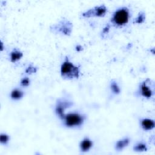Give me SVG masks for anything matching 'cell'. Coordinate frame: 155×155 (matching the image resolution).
<instances>
[{
  "mask_svg": "<svg viewBox=\"0 0 155 155\" xmlns=\"http://www.w3.org/2000/svg\"><path fill=\"white\" fill-rule=\"evenodd\" d=\"M129 17V9L126 7H122L114 12L111 18V22L116 27H122L128 23Z\"/></svg>",
  "mask_w": 155,
  "mask_h": 155,
  "instance_id": "1",
  "label": "cell"
},
{
  "mask_svg": "<svg viewBox=\"0 0 155 155\" xmlns=\"http://www.w3.org/2000/svg\"><path fill=\"white\" fill-rule=\"evenodd\" d=\"M79 68L73 64L66 58L61 67V74L62 78L67 79L78 78L79 76Z\"/></svg>",
  "mask_w": 155,
  "mask_h": 155,
  "instance_id": "2",
  "label": "cell"
},
{
  "mask_svg": "<svg viewBox=\"0 0 155 155\" xmlns=\"http://www.w3.org/2000/svg\"><path fill=\"white\" fill-rule=\"evenodd\" d=\"M86 118L84 114L78 113H71L65 114L62 119L64 125L67 127H77L82 125Z\"/></svg>",
  "mask_w": 155,
  "mask_h": 155,
  "instance_id": "3",
  "label": "cell"
},
{
  "mask_svg": "<svg viewBox=\"0 0 155 155\" xmlns=\"http://www.w3.org/2000/svg\"><path fill=\"white\" fill-rule=\"evenodd\" d=\"M72 27L73 25L69 21L63 19L57 24L51 26L50 29L54 32L61 33L65 35H70L72 30Z\"/></svg>",
  "mask_w": 155,
  "mask_h": 155,
  "instance_id": "4",
  "label": "cell"
},
{
  "mask_svg": "<svg viewBox=\"0 0 155 155\" xmlns=\"http://www.w3.org/2000/svg\"><path fill=\"white\" fill-rule=\"evenodd\" d=\"M73 105V102L64 99H58L56 102L55 107V112L58 116L59 118L63 119L65 116L64 111L65 110L69 107H71Z\"/></svg>",
  "mask_w": 155,
  "mask_h": 155,
  "instance_id": "5",
  "label": "cell"
},
{
  "mask_svg": "<svg viewBox=\"0 0 155 155\" xmlns=\"http://www.w3.org/2000/svg\"><path fill=\"white\" fill-rule=\"evenodd\" d=\"M107 12V8L104 5L100 6L94 7L93 8H91L85 12H84L82 15L85 18H89L92 16H97V17H103L105 15Z\"/></svg>",
  "mask_w": 155,
  "mask_h": 155,
  "instance_id": "6",
  "label": "cell"
},
{
  "mask_svg": "<svg viewBox=\"0 0 155 155\" xmlns=\"http://www.w3.org/2000/svg\"><path fill=\"white\" fill-rule=\"evenodd\" d=\"M140 91L142 96L147 99L151 98L154 93V91L148 85L147 80L141 84L140 87Z\"/></svg>",
  "mask_w": 155,
  "mask_h": 155,
  "instance_id": "7",
  "label": "cell"
},
{
  "mask_svg": "<svg viewBox=\"0 0 155 155\" xmlns=\"http://www.w3.org/2000/svg\"><path fill=\"white\" fill-rule=\"evenodd\" d=\"M154 121L150 119H143L140 120V126L145 131L151 130L154 127Z\"/></svg>",
  "mask_w": 155,
  "mask_h": 155,
  "instance_id": "8",
  "label": "cell"
},
{
  "mask_svg": "<svg viewBox=\"0 0 155 155\" xmlns=\"http://www.w3.org/2000/svg\"><path fill=\"white\" fill-rule=\"evenodd\" d=\"M80 148L81 151L87 152L93 146V142L88 137L84 138L80 143Z\"/></svg>",
  "mask_w": 155,
  "mask_h": 155,
  "instance_id": "9",
  "label": "cell"
},
{
  "mask_svg": "<svg viewBox=\"0 0 155 155\" xmlns=\"http://www.w3.org/2000/svg\"><path fill=\"white\" fill-rule=\"evenodd\" d=\"M130 142V139L128 137L124 138L123 139L119 140L117 141L115 145V148L117 151L122 150L123 148H124L125 147H127Z\"/></svg>",
  "mask_w": 155,
  "mask_h": 155,
  "instance_id": "10",
  "label": "cell"
},
{
  "mask_svg": "<svg viewBox=\"0 0 155 155\" xmlns=\"http://www.w3.org/2000/svg\"><path fill=\"white\" fill-rule=\"evenodd\" d=\"M23 56V53L19 50H14L11 52L10 54V61L12 62H15L16 61L19 60Z\"/></svg>",
  "mask_w": 155,
  "mask_h": 155,
  "instance_id": "11",
  "label": "cell"
},
{
  "mask_svg": "<svg viewBox=\"0 0 155 155\" xmlns=\"http://www.w3.org/2000/svg\"><path fill=\"white\" fill-rule=\"evenodd\" d=\"M24 93L19 89H14L11 92V97L15 100H18L23 97Z\"/></svg>",
  "mask_w": 155,
  "mask_h": 155,
  "instance_id": "12",
  "label": "cell"
},
{
  "mask_svg": "<svg viewBox=\"0 0 155 155\" xmlns=\"http://www.w3.org/2000/svg\"><path fill=\"white\" fill-rule=\"evenodd\" d=\"M147 149L148 148H147V145L142 142L138 143L137 144L135 145L133 147V150L134 151H137V152L146 151H147Z\"/></svg>",
  "mask_w": 155,
  "mask_h": 155,
  "instance_id": "13",
  "label": "cell"
},
{
  "mask_svg": "<svg viewBox=\"0 0 155 155\" xmlns=\"http://www.w3.org/2000/svg\"><path fill=\"white\" fill-rule=\"evenodd\" d=\"M145 19V14L143 12H140L139 13L137 16L134 19L133 23L134 24H141L143 22Z\"/></svg>",
  "mask_w": 155,
  "mask_h": 155,
  "instance_id": "14",
  "label": "cell"
},
{
  "mask_svg": "<svg viewBox=\"0 0 155 155\" xmlns=\"http://www.w3.org/2000/svg\"><path fill=\"white\" fill-rule=\"evenodd\" d=\"M110 88H111V90H112V91L114 93V94H119L120 91V88L118 86L117 84L114 81H112L111 82V84H110Z\"/></svg>",
  "mask_w": 155,
  "mask_h": 155,
  "instance_id": "15",
  "label": "cell"
},
{
  "mask_svg": "<svg viewBox=\"0 0 155 155\" xmlns=\"http://www.w3.org/2000/svg\"><path fill=\"white\" fill-rule=\"evenodd\" d=\"M10 139L9 136L5 133H1L0 136V142L2 144H7Z\"/></svg>",
  "mask_w": 155,
  "mask_h": 155,
  "instance_id": "16",
  "label": "cell"
},
{
  "mask_svg": "<svg viewBox=\"0 0 155 155\" xmlns=\"http://www.w3.org/2000/svg\"><path fill=\"white\" fill-rule=\"evenodd\" d=\"M29 84H30V79L27 77L24 78L21 81V85L23 87H27L29 85Z\"/></svg>",
  "mask_w": 155,
  "mask_h": 155,
  "instance_id": "17",
  "label": "cell"
},
{
  "mask_svg": "<svg viewBox=\"0 0 155 155\" xmlns=\"http://www.w3.org/2000/svg\"><path fill=\"white\" fill-rule=\"evenodd\" d=\"M37 71V68L32 65H30L25 70V72L28 74H31V73H36Z\"/></svg>",
  "mask_w": 155,
  "mask_h": 155,
  "instance_id": "18",
  "label": "cell"
},
{
  "mask_svg": "<svg viewBox=\"0 0 155 155\" xmlns=\"http://www.w3.org/2000/svg\"><path fill=\"white\" fill-rule=\"evenodd\" d=\"M80 48H81V49H82V47H81V45H78V46L76 47V50H77V51H80V50H81Z\"/></svg>",
  "mask_w": 155,
  "mask_h": 155,
  "instance_id": "19",
  "label": "cell"
},
{
  "mask_svg": "<svg viewBox=\"0 0 155 155\" xmlns=\"http://www.w3.org/2000/svg\"><path fill=\"white\" fill-rule=\"evenodd\" d=\"M3 48H4V47H3V43H2V42H1V51H2Z\"/></svg>",
  "mask_w": 155,
  "mask_h": 155,
  "instance_id": "20",
  "label": "cell"
}]
</instances>
